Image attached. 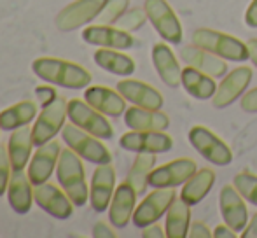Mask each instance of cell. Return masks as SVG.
<instances>
[{"mask_svg": "<svg viewBox=\"0 0 257 238\" xmlns=\"http://www.w3.org/2000/svg\"><path fill=\"white\" fill-rule=\"evenodd\" d=\"M213 236H215V238H236L238 233L234 231L233 228H229L226 222H224V224L217 226L215 231H213Z\"/></svg>", "mask_w": 257, "mask_h": 238, "instance_id": "43", "label": "cell"}, {"mask_svg": "<svg viewBox=\"0 0 257 238\" xmlns=\"http://www.w3.org/2000/svg\"><path fill=\"white\" fill-rule=\"evenodd\" d=\"M56 179L75 207H84L89 201V186L86 182L82 158L75 154L70 147L61 149L56 167Z\"/></svg>", "mask_w": 257, "mask_h": 238, "instance_id": "2", "label": "cell"}, {"mask_svg": "<svg viewBox=\"0 0 257 238\" xmlns=\"http://www.w3.org/2000/svg\"><path fill=\"white\" fill-rule=\"evenodd\" d=\"M156 165V154L153 153H137V158L133 160L132 168L128 172L126 182L137 191L139 196L146 193L149 186V174L154 170Z\"/></svg>", "mask_w": 257, "mask_h": 238, "instance_id": "32", "label": "cell"}, {"mask_svg": "<svg viewBox=\"0 0 257 238\" xmlns=\"http://www.w3.org/2000/svg\"><path fill=\"white\" fill-rule=\"evenodd\" d=\"M95 58V63L98 65L100 68L110 72L114 75H122V77H128V75H133L135 72V61H133L132 56L124 55L119 49H110V48H100L95 51L93 55Z\"/></svg>", "mask_w": 257, "mask_h": 238, "instance_id": "28", "label": "cell"}, {"mask_svg": "<svg viewBox=\"0 0 257 238\" xmlns=\"http://www.w3.org/2000/svg\"><path fill=\"white\" fill-rule=\"evenodd\" d=\"M68 119L75 126H79L84 132L91 133V135L98 137L102 140H108L114 137V126L108 123L107 116L98 112L86 100H68Z\"/></svg>", "mask_w": 257, "mask_h": 238, "instance_id": "6", "label": "cell"}, {"mask_svg": "<svg viewBox=\"0 0 257 238\" xmlns=\"http://www.w3.org/2000/svg\"><path fill=\"white\" fill-rule=\"evenodd\" d=\"M35 98H37V103L41 109H44V107L51 105L54 100L58 98V93L56 89L51 86H37L35 88Z\"/></svg>", "mask_w": 257, "mask_h": 238, "instance_id": "37", "label": "cell"}, {"mask_svg": "<svg viewBox=\"0 0 257 238\" xmlns=\"http://www.w3.org/2000/svg\"><path fill=\"white\" fill-rule=\"evenodd\" d=\"M189 142L210 163L226 167L233 161V151L229 149V146L206 126H193L189 130Z\"/></svg>", "mask_w": 257, "mask_h": 238, "instance_id": "7", "label": "cell"}, {"mask_svg": "<svg viewBox=\"0 0 257 238\" xmlns=\"http://www.w3.org/2000/svg\"><path fill=\"white\" fill-rule=\"evenodd\" d=\"M112 228H114V226H108L107 222H103V221L96 222V224L93 226V236L95 238H115L117 233H115Z\"/></svg>", "mask_w": 257, "mask_h": 238, "instance_id": "39", "label": "cell"}, {"mask_svg": "<svg viewBox=\"0 0 257 238\" xmlns=\"http://www.w3.org/2000/svg\"><path fill=\"white\" fill-rule=\"evenodd\" d=\"M213 184H215V172L212 168H200L184 184L182 191H180V198L191 207L198 205L200 201L205 200V196L210 193Z\"/></svg>", "mask_w": 257, "mask_h": 238, "instance_id": "27", "label": "cell"}, {"mask_svg": "<svg viewBox=\"0 0 257 238\" xmlns=\"http://www.w3.org/2000/svg\"><path fill=\"white\" fill-rule=\"evenodd\" d=\"M137 191L126 180L115 187L114 198L108 207V221L115 229H122L130 224L137 208Z\"/></svg>", "mask_w": 257, "mask_h": 238, "instance_id": "20", "label": "cell"}, {"mask_svg": "<svg viewBox=\"0 0 257 238\" xmlns=\"http://www.w3.org/2000/svg\"><path fill=\"white\" fill-rule=\"evenodd\" d=\"M193 44L227 61H247L250 58L247 42L212 28H198L193 34Z\"/></svg>", "mask_w": 257, "mask_h": 238, "instance_id": "3", "label": "cell"}, {"mask_svg": "<svg viewBox=\"0 0 257 238\" xmlns=\"http://www.w3.org/2000/svg\"><path fill=\"white\" fill-rule=\"evenodd\" d=\"M147 20H149V18H147L146 9L133 7V9L126 11V13L119 18V21L115 25L126 32H135V30H139L140 27H144V23H146Z\"/></svg>", "mask_w": 257, "mask_h": 238, "instance_id": "35", "label": "cell"}, {"mask_svg": "<svg viewBox=\"0 0 257 238\" xmlns=\"http://www.w3.org/2000/svg\"><path fill=\"white\" fill-rule=\"evenodd\" d=\"M198 170V165L191 158H177L166 165L154 168L149 174V186L158 187H177L186 184L191 175Z\"/></svg>", "mask_w": 257, "mask_h": 238, "instance_id": "16", "label": "cell"}, {"mask_svg": "<svg viewBox=\"0 0 257 238\" xmlns=\"http://www.w3.org/2000/svg\"><path fill=\"white\" fill-rule=\"evenodd\" d=\"M119 146L126 151H132V153H166L173 147V139L163 132L158 130H132V132L124 133V135L119 139Z\"/></svg>", "mask_w": 257, "mask_h": 238, "instance_id": "11", "label": "cell"}, {"mask_svg": "<svg viewBox=\"0 0 257 238\" xmlns=\"http://www.w3.org/2000/svg\"><path fill=\"white\" fill-rule=\"evenodd\" d=\"M142 236L144 238H163V236H166V233L158 222H154V224H149V226H146V228H142Z\"/></svg>", "mask_w": 257, "mask_h": 238, "instance_id": "41", "label": "cell"}, {"mask_svg": "<svg viewBox=\"0 0 257 238\" xmlns=\"http://www.w3.org/2000/svg\"><path fill=\"white\" fill-rule=\"evenodd\" d=\"M245 198L234 186H224L219 194V205L222 219L229 228L236 233L247 228L248 224V210L245 205Z\"/></svg>", "mask_w": 257, "mask_h": 238, "instance_id": "18", "label": "cell"}, {"mask_svg": "<svg viewBox=\"0 0 257 238\" xmlns=\"http://www.w3.org/2000/svg\"><path fill=\"white\" fill-rule=\"evenodd\" d=\"M34 137L32 128L21 126V128L11 132V137L7 140V154H9L11 168L13 172L25 170L32 158V147H34Z\"/></svg>", "mask_w": 257, "mask_h": 238, "instance_id": "25", "label": "cell"}, {"mask_svg": "<svg viewBox=\"0 0 257 238\" xmlns=\"http://www.w3.org/2000/svg\"><path fill=\"white\" fill-rule=\"evenodd\" d=\"M124 123L130 130H158L163 132L170 126V117L161 110L144 109V107H130L124 112Z\"/></svg>", "mask_w": 257, "mask_h": 238, "instance_id": "26", "label": "cell"}, {"mask_svg": "<svg viewBox=\"0 0 257 238\" xmlns=\"http://www.w3.org/2000/svg\"><path fill=\"white\" fill-rule=\"evenodd\" d=\"M180 58L186 61V65L205 72L206 75H212L213 79L224 77L227 74V65L220 56L213 55L203 48H198L194 44L180 49Z\"/></svg>", "mask_w": 257, "mask_h": 238, "instance_id": "23", "label": "cell"}, {"mask_svg": "<svg viewBox=\"0 0 257 238\" xmlns=\"http://www.w3.org/2000/svg\"><path fill=\"white\" fill-rule=\"evenodd\" d=\"M34 198L35 203L39 205V208L46 212L48 215H51L54 219L60 221H67L74 215V207L72 200L68 198V194L61 189V186H54V184H41V186L34 187Z\"/></svg>", "mask_w": 257, "mask_h": 238, "instance_id": "12", "label": "cell"}, {"mask_svg": "<svg viewBox=\"0 0 257 238\" xmlns=\"http://www.w3.org/2000/svg\"><path fill=\"white\" fill-rule=\"evenodd\" d=\"M191 205H187L186 201L180 200L173 201L170 205L168 212H166V224H165V233L166 238H186L189 233V222H191Z\"/></svg>", "mask_w": 257, "mask_h": 238, "instance_id": "31", "label": "cell"}, {"mask_svg": "<svg viewBox=\"0 0 257 238\" xmlns=\"http://www.w3.org/2000/svg\"><path fill=\"white\" fill-rule=\"evenodd\" d=\"M182 86L196 100L213 98V95L217 91L215 79L212 75H206L205 72L189 67V65L182 70Z\"/></svg>", "mask_w": 257, "mask_h": 238, "instance_id": "29", "label": "cell"}, {"mask_svg": "<svg viewBox=\"0 0 257 238\" xmlns=\"http://www.w3.org/2000/svg\"><path fill=\"white\" fill-rule=\"evenodd\" d=\"M115 193V168L112 163L96 165L89 184V205L95 212L103 214L108 210Z\"/></svg>", "mask_w": 257, "mask_h": 238, "instance_id": "13", "label": "cell"}, {"mask_svg": "<svg viewBox=\"0 0 257 238\" xmlns=\"http://www.w3.org/2000/svg\"><path fill=\"white\" fill-rule=\"evenodd\" d=\"M128 6L130 0H107L103 11L96 20L102 25H115L119 21V18L128 11Z\"/></svg>", "mask_w": 257, "mask_h": 238, "instance_id": "34", "label": "cell"}, {"mask_svg": "<svg viewBox=\"0 0 257 238\" xmlns=\"http://www.w3.org/2000/svg\"><path fill=\"white\" fill-rule=\"evenodd\" d=\"M245 23L250 28H257V0H252L245 13Z\"/></svg>", "mask_w": 257, "mask_h": 238, "instance_id": "42", "label": "cell"}, {"mask_svg": "<svg viewBox=\"0 0 257 238\" xmlns=\"http://www.w3.org/2000/svg\"><path fill=\"white\" fill-rule=\"evenodd\" d=\"M84 100L107 117H121L126 112V98L107 86H88Z\"/></svg>", "mask_w": 257, "mask_h": 238, "instance_id": "21", "label": "cell"}, {"mask_svg": "<svg viewBox=\"0 0 257 238\" xmlns=\"http://www.w3.org/2000/svg\"><path fill=\"white\" fill-rule=\"evenodd\" d=\"M153 63L161 81L170 88H179L182 84V70L173 55L172 48L165 42H158L153 48Z\"/></svg>", "mask_w": 257, "mask_h": 238, "instance_id": "24", "label": "cell"}, {"mask_svg": "<svg viewBox=\"0 0 257 238\" xmlns=\"http://www.w3.org/2000/svg\"><path fill=\"white\" fill-rule=\"evenodd\" d=\"M247 46H248V55H250L252 63L257 67V39H250L247 42Z\"/></svg>", "mask_w": 257, "mask_h": 238, "instance_id": "45", "label": "cell"}, {"mask_svg": "<svg viewBox=\"0 0 257 238\" xmlns=\"http://www.w3.org/2000/svg\"><path fill=\"white\" fill-rule=\"evenodd\" d=\"M68 117V102L63 96H58L51 105L41 110L32 126V137H34L35 147H41L53 140L58 133H61L65 126V119Z\"/></svg>", "mask_w": 257, "mask_h": 238, "instance_id": "5", "label": "cell"}, {"mask_svg": "<svg viewBox=\"0 0 257 238\" xmlns=\"http://www.w3.org/2000/svg\"><path fill=\"white\" fill-rule=\"evenodd\" d=\"M240 107L245 112H252V114L257 112V88L245 93V96L240 102Z\"/></svg>", "mask_w": 257, "mask_h": 238, "instance_id": "38", "label": "cell"}, {"mask_svg": "<svg viewBox=\"0 0 257 238\" xmlns=\"http://www.w3.org/2000/svg\"><path fill=\"white\" fill-rule=\"evenodd\" d=\"M11 174H13V168H11L9 154H7V146H0V196L7 193Z\"/></svg>", "mask_w": 257, "mask_h": 238, "instance_id": "36", "label": "cell"}, {"mask_svg": "<svg viewBox=\"0 0 257 238\" xmlns=\"http://www.w3.org/2000/svg\"><path fill=\"white\" fill-rule=\"evenodd\" d=\"M252 72L250 67H238L234 70H231L227 75H224L222 82L217 86V91L213 95L212 105L215 109H226L231 103H234L241 95L245 93V89L248 88L252 81Z\"/></svg>", "mask_w": 257, "mask_h": 238, "instance_id": "15", "label": "cell"}, {"mask_svg": "<svg viewBox=\"0 0 257 238\" xmlns=\"http://www.w3.org/2000/svg\"><path fill=\"white\" fill-rule=\"evenodd\" d=\"M60 154H61V144L54 139L49 140L44 146L37 147L34 156L30 158V163H28V170H27L34 187L46 184L51 179V175L56 172Z\"/></svg>", "mask_w": 257, "mask_h": 238, "instance_id": "17", "label": "cell"}, {"mask_svg": "<svg viewBox=\"0 0 257 238\" xmlns=\"http://www.w3.org/2000/svg\"><path fill=\"white\" fill-rule=\"evenodd\" d=\"M241 236L243 238H257V212L254 214V217H252V221L247 224V228L243 229Z\"/></svg>", "mask_w": 257, "mask_h": 238, "instance_id": "44", "label": "cell"}, {"mask_svg": "<svg viewBox=\"0 0 257 238\" xmlns=\"http://www.w3.org/2000/svg\"><path fill=\"white\" fill-rule=\"evenodd\" d=\"M32 70L44 82L65 89H86L93 81L89 70L82 65L74 63L70 60L53 58V56H42L34 60Z\"/></svg>", "mask_w": 257, "mask_h": 238, "instance_id": "1", "label": "cell"}, {"mask_svg": "<svg viewBox=\"0 0 257 238\" xmlns=\"http://www.w3.org/2000/svg\"><path fill=\"white\" fill-rule=\"evenodd\" d=\"M189 238H210L212 236V231L203 224V222H193L189 226V233H187Z\"/></svg>", "mask_w": 257, "mask_h": 238, "instance_id": "40", "label": "cell"}, {"mask_svg": "<svg viewBox=\"0 0 257 238\" xmlns=\"http://www.w3.org/2000/svg\"><path fill=\"white\" fill-rule=\"evenodd\" d=\"M117 91L126 98V102L133 103L137 107H144V109H153L159 110L165 103L163 95L151 84L137 79H122L117 82Z\"/></svg>", "mask_w": 257, "mask_h": 238, "instance_id": "19", "label": "cell"}, {"mask_svg": "<svg viewBox=\"0 0 257 238\" xmlns=\"http://www.w3.org/2000/svg\"><path fill=\"white\" fill-rule=\"evenodd\" d=\"M61 140L70 147L75 154L82 158V160L89 161L95 165H105L112 163V153L108 147L102 142V139L91 135V133L84 132L82 128L75 126L74 123H67L61 130Z\"/></svg>", "mask_w": 257, "mask_h": 238, "instance_id": "4", "label": "cell"}, {"mask_svg": "<svg viewBox=\"0 0 257 238\" xmlns=\"http://www.w3.org/2000/svg\"><path fill=\"white\" fill-rule=\"evenodd\" d=\"M107 0H74L60 11L54 18V25L60 32H72L89 25L100 16Z\"/></svg>", "mask_w": 257, "mask_h": 238, "instance_id": "8", "label": "cell"}, {"mask_svg": "<svg viewBox=\"0 0 257 238\" xmlns=\"http://www.w3.org/2000/svg\"><path fill=\"white\" fill-rule=\"evenodd\" d=\"M0 132H2V128H0Z\"/></svg>", "mask_w": 257, "mask_h": 238, "instance_id": "46", "label": "cell"}, {"mask_svg": "<svg viewBox=\"0 0 257 238\" xmlns=\"http://www.w3.org/2000/svg\"><path fill=\"white\" fill-rule=\"evenodd\" d=\"M82 41L88 42L91 46H98V48H110L119 49V51H126V49L133 48L135 39H133L132 32H126L119 28L117 25H89L82 30Z\"/></svg>", "mask_w": 257, "mask_h": 238, "instance_id": "14", "label": "cell"}, {"mask_svg": "<svg viewBox=\"0 0 257 238\" xmlns=\"http://www.w3.org/2000/svg\"><path fill=\"white\" fill-rule=\"evenodd\" d=\"M144 9L159 37L170 44H179L182 41V25L166 0H146Z\"/></svg>", "mask_w": 257, "mask_h": 238, "instance_id": "9", "label": "cell"}, {"mask_svg": "<svg viewBox=\"0 0 257 238\" xmlns=\"http://www.w3.org/2000/svg\"><path fill=\"white\" fill-rule=\"evenodd\" d=\"M175 198H177L175 187H158V189H154L135 208L132 219L133 224L142 229L146 226L158 222L168 212L170 205L175 201Z\"/></svg>", "mask_w": 257, "mask_h": 238, "instance_id": "10", "label": "cell"}, {"mask_svg": "<svg viewBox=\"0 0 257 238\" xmlns=\"http://www.w3.org/2000/svg\"><path fill=\"white\" fill-rule=\"evenodd\" d=\"M37 110V103L30 100L14 103L0 112V128L2 132H14L21 126H28L32 121H35Z\"/></svg>", "mask_w": 257, "mask_h": 238, "instance_id": "30", "label": "cell"}, {"mask_svg": "<svg viewBox=\"0 0 257 238\" xmlns=\"http://www.w3.org/2000/svg\"><path fill=\"white\" fill-rule=\"evenodd\" d=\"M7 203L18 215H25L30 212L32 205L35 203L34 184L25 170H18L11 174L9 187H7Z\"/></svg>", "mask_w": 257, "mask_h": 238, "instance_id": "22", "label": "cell"}, {"mask_svg": "<svg viewBox=\"0 0 257 238\" xmlns=\"http://www.w3.org/2000/svg\"><path fill=\"white\" fill-rule=\"evenodd\" d=\"M233 184L245 200L257 207V175L248 174V172H240L234 175Z\"/></svg>", "mask_w": 257, "mask_h": 238, "instance_id": "33", "label": "cell"}]
</instances>
